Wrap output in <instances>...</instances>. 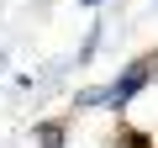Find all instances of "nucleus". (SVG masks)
<instances>
[{
	"label": "nucleus",
	"instance_id": "f257e3e1",
	"mask_svg": "<svg viewBox=\"0 0 158 148\" xmlns=\"http://www.w3.org/2000/svg\"><path fill=\"white\" fill-rule=\"evenodd\" d=\"M153 69H158V48H153V53H142V58H132L116 80L106 85V106H111V111H127V101H137V95H142V85L153 80Z\"/></svg>",
	"mask_w": 158,
	"mask_h": 148
},
{
	"label": "nucleus",
	"instance_id": "7ed1b4c3",
	"mask_svg": "<svg viewBox=\"0 0 158 148\" xmlns=\"http://www.w3.org/2000/svg\"><path fill=\"white\" fill-rule=\"evenodd\" d=\"M116 148H148V137H142V132H132V127H127V132H121V137H116Z\"/></svg>",
	"mask_w": 158,
	"mask_h": 148
},
{
	"label": "nucleus",
	"instance_id": "f03ea898",
	"mask_svg": "<svg viewBox=\"0 0 158 148\" xmlns=\"http://www.w3.org/2000/svg\"><path fill=\"white\" fill-rule=\"evenodd\" d=\"M63 137H69L63 122H37V148H63Z\"/></svg>",
	"mask_w": 158,
	"mask_h": 148
}]
</instances>
